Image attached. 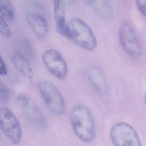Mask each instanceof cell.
Returning <instances> with one entry per match:
<instances>
[{
    "mask_svg": "<svg viewBox=\"0 0 146 146\" xmlns=\"http://www.w3.org/2000/svg\"><path fill=\"white\" fill-rule=\"evenodd\" d=\"M73 130L82 141L90 142L96 137L95 123L91 112L84 106L76 105L71 116Z\"/></svg>",
    "mask_w": 146,
    "mask_h": 146,
    "instance_id": "6da1fadb",
    "label": "cell"
},
{
    "mask_svg": "<svg viewBox=\"0 0 146 146\" xmlns=\"http://www.w3.org/2000/svg\"><path fill=\"white\" fill-rule=\"evenodd\" d=\"M66 37L86 50H93L97 45V39L90 27L78 18H73L67 23Z\"/></svg>",
    "mask_w": 146,
    "mask_h": 146,
    "instance_id": "7a4b0ae2",
    "label": "cell"
},
{
    "mask_svg": "<svg viewBox=\"0 0 146 146\" xmlns=\"http://www.w3.org/2000/svg\"><path fill=\"white\" fill-rule=\"evenodd\" d=\"M38 88L41 97L50 111L56 115H62L66 111L65 100L58 88L51 82L40 81Z\"/></svg>",
    "mask_w": 146,
    "mask_h": 146,
    "instance_id": "3957f363",
    "label": "cell"
},
{
    "mask_svg": "<svg viewBox=\"0 0 146 146\" xmlns=\"http://www.w3.org/2000/svg\"><path fill=\"white\" fill-rule=\"evenodd\" d=\"M0 129L7 139L13 144L20 142L22 131L19 121L7 107L0 108Z\"/></svg>",
    "mask_w": 146,
    "mask_h": 146,
    "instance_id": "277c9868",
    "label": "cell"
},
{
    "mask_svg": "<svg viewBox=\"0 0 146 146\" xmlns=\"http://www.w3.org/2000/svg\"><path fill=\"white\" fill-rule=\"evenodd\" d=\"M112 142L117 146H141V142L135 129L125 123L113 126L110 130Z\"/></svg>",
    "mask_w": 146,
    "mask_h": 146,
    "instance_id": "5b68a950",
    "label": "cell"
},
{
    "mask_svg": "<svg viewBox=\"0 0 146 146\" xmlns=\"http://www.w3.org/2000/svg\"><path fill=\"white\" fill-rule=\"evenodd\" d=\"M120 42L128 55L133 58H139L141 53L139 39L132 27L127 22L121 25L119 31Z\"/></svg>",
    "mask_w": 146,
    "mask_h": 146,
    "instance_id": "8992f818",
    "label": "cell"
},
{
    "mask_svg": "<svg viewBox=\"0 0 146 146\" xmlns=\"http://www.w3.org/2000/svg\"><path fill=\"white\" fill-rule=\"evenodd\" d=\"M44 63L48 70L60 79L65 78L67 75L66 64L61 54L56 50H48L42 55Z\"/></svg>",
    "mask_w": 146,
    "mask_h": 146,
    "instance_id": "52a82bcc",
    "label": "cell"
},
{
    "mask_svg": "<svg viewBox=\"0 0 146 146\" xmlns=\"http://www.w3.org/2000/svg\"><path fill=\"white\" fill-rule=\"evenodd\" d=\"M26 20L34 34L38 38L43 39L48 32V23L44 17L37 13L28 14Z\"/></svg>",
    "mask_w": 146,
    "mask_h": 146,
    "instance_id": "ba28073f",
    "label": "cell"
},
{
    "mask_svg": "<svg viewBox=\"0 0 146 146\" xmlns=\"http://www.w3.org/2000/svg\"><path fill=\"white\" fill-rule=\"evenodd\" d=\"M54 18L57 32L66 37V6L65 0H54Z\"/></svg>",
    "mask_w": 146,
    "mask_h": 146,
    "instance_id": "9c48e42d",
    "label": "cell"
},
{
    "mask_svg": "<svg viewBox=\"0 0 146 146\" xmlns=\"http://www.w3.org/2000/svg\"><path fill=\"white\" fill-rule=\"evenodd\" d=\"M88 4L100 17L110 20L114 17V10L110 0H87Z\"/></svg>",
    "mask_w": 146,
    "mask_h": 146,
    "instance_id": "30bf717a",
    "label": "cell"
},
{
    "mask_svg": "<svg viewBox=\"0 0 146 146\" xmlns=\"http://www.w3.org/2000/svg\"><path fill=\"white\" fill-rule=\"evenodd\" d=\"M90 82L95 89L102 94L108 91L107 81L103 71L98 67H93L89 73Z\"/></svg>",
    "mask_w": 146,
    "mask_h": 146,
    "instance_id": "8fae6325",
    "label": "cell"
},
{
    "mask_svg": "<svg viewBox=\"0 0 146 146\" xmlns=\"http://www.w3.org/2000/svg\"><path fill=\"white\" fill-rule=\"evenodd\" d=\"M11 60L14 67L18 72L27 78H31L32 70L29 60L21 52L15 51L11 55Z\"/></svg>",
    "mask_w": 146,
    "mask_h": 146,
    "instance_id": "7c38bea8",
    "label": "cell"
},
{
    "mask_svg": "<svg viewBox=\"0 0 146 146\" xmlns=\"http://www.w3.org/2000/svg\"><path fill=\"white\" fill-rule=\"evenodd\" d=\"M25 111L32 123L38 129L41 130L46 128V121L45 118L38 109L31 103Z\"/></svg>",
    "mask_w": 146,
    "mask_h": 146,
    "instance_id": "4fadbf2b",
    "label": "cell"
},
{
    "mask_svg": "<svg viewBox=\"0 0 146 146\" xmlns=\"http://www.w3.org/2000/svg\"><path fill=\"white\" fill-rule=\"evenodd\" d=\"M0 14L7 19H13L14 9L10 0H0Z\"/></svg>",
    "mask_w": 146,
    "mask_h": 146,
    "instance_id": "5bb4252c",
    "label": "cell"
},
{
    "mask_svg": "<svg viewBox=\"0 0 146 146\" xmlns=\"http://www.w3.org/2000/svg\"><path fill=\"white\" fill-rule=\"evenodd\" d=\"M0 33L7 37H9L12 34L10 27L2 15H0Z\"/></svg>",
    "mask_w": 146,
    "mask_h": 146,
    "instance_id": "9a60e30c",
    "label": "cell"
},
{
    "mask_svg": "<svg viewBox=\"0 0 146 146\" xmlns=\"http://www.w3.org/2000/svg\"><path fill=\"white\" fill-rule=\"evenodd\" d=\"M17 102L19 107L24 110L27 108L31 103L29 98L24 94L18 95L17 97Z\"/></svg>",
    "mask_w": 146,
    "mask_h": 146,
    "instance_id": "2e32d148",
    "label": "cell"
},
{
    "mask_svg": "<svg viewBox=\"0 0 146 146\" xmlns=\"http://www.w3.org/2000/svg\"><path fill=\"white\" fill-rule=\"evenodd\" d=\"M10 97L9 91L6 86L0 80V101L6 102Z\"/></svg>",
    "mask_w": 146,
    "mask_h": 146,
    "instance_id": "e0dca14e",
    "label": "cell"
},
{
    "mask_svg": "<svg viewBox=\"0 0 146 146\" xmlns=\"http://www.w3.org/2000/svg\"><path fill=\"white\" fill-rule=\"evenodd\" d=\"M137 7L146 19V0H135Z\"/></svg>",
    "mask_w": 146,
    "mask_h": 146,
    "instance_id": "ac0fdd59",
    "label": "cell"
},
{
    "mask_svg": "<svg viewBox=\"0 0 146 146\" xmlns=\"http://www.w3.org/2000/svg\"><path fill=\"white\" fill-rule=\"evenodd\" d=\"M7 74V66L1 56H0V75L5 76Z\"/></svg>",
    "mask_w": 146,
    "mask_h": 146,
    "instance_id": "d6986e66",
    "label": "cell"
},
{
    "mask_svg": "<svg viewBox=\"0 0 146 146\" xmlns=\"http://www.w3.org/2000/svg\"><path fill=\"white\" fill-rule=\"evenodd\" d=\"M145 104L146 105V94L145 95Z\"/></svg>",
    "mask_w": 146,
    "mask_h": 146,
    "instance_id": "ffe728a7",
    "label": "cell"
}]
</instances>
